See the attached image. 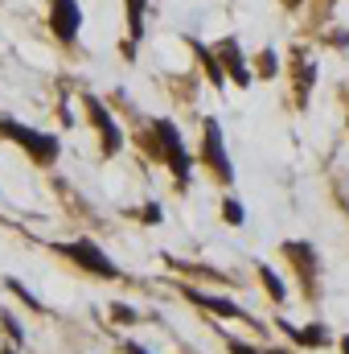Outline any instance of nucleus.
I'll use <instances>...</instances> for the list:
<instances>
[{
  "label": "nucleus",
  "instance_id": "nucleus-1",
  "mask_svg": "<svg viewBox=\"0 0 349 354\" xmlns=\"http://www.w3.org/2000/svg\"><path fill=\"white\" fill-rule=\"evenodd\" d=\"M144 153L157 161V165H165L169 174H173V185L185 194L189 189V181H193V153H189V145H185V136H181V128H177V120L169 115H157V120H148V132H144Z\"/></svg>",
  "mask_w": 349,
  "mask_h": 354
},
{
  "label": "nucleus",
  "instance_id": "nucleus-2",
  "mask_svg": "<svg viewBox=\"0 0 349 354\" xmlns=\"http://www.w3.org/2000/svg\"><path fill=\"white\" fill-rule=\"evenodd\" d=\"M0 140H4V145H17L37 169H54L58 157H62V140H58L54 132H41V128H33V124H21V120H12V115H0Z\"/></svg>",
  "mask_w": 349,
  "mask_h": 354
},
{
  "label": "nucleus",
  "instance_id": "nucleus-3",
  "mask_svg": "<svg viewBox=\"0 0 349 354\" xmlns=\"http://www.w3.org/2000/svg\"><path fill=\"white\" fill-rule=\"evenodd\" d=\"M54 252H58V256H66V260L79 268L83 276H94V280H123V268L115 264V260L103 252V243H94V239L54 243Z\"/></svg>",
  "mask_w": 349,
  "mask_h": 354
},
{
  "label": "nucleus",
  "instance_id": "nucleus-4",
  "mask_svg": "<svg viewBox=\"0 0 349 354\" xmlns=\"http://www.w3.org/2000/svg\"><path fill=\"white\" fill-rule=\"evenodd\" d=\"M218 185H235V161L226 153V132L218 115H201V157H197Z\"/></svg>",
  "mask_w": 349,
  "mask_h": 354
},
{
  "label": "nucleus",
  "instance_id": "nucleus-5",
  "mask_svg": "<svg viewBox=\"0 0 349 354\" xmlns=\"http://www.w3.org/2000/svg\"><path fill=\"white\" fill-rule=\"evenodd\" d=\"M279 256H283V264L296 272L300 292L308 301H317V276H321V252H317V243H308V239H283Z\"/></svg>",
  "mask_w": 349,
  "mask_h": 354
},
{
  "label": "nucleus",
  "instance_id": "nucleus-6",
  "mask_svg": "<svg viewBox=\"0 0 349 354\" xmlns=\"http://www.w3.org/2000/svg\"><path fill=\"white\" fill-rule=\"evenodd\" d=\"M83 111H87V124L94 128V136H99V153H103L107 161H111V157H119V153H123V128L115 124L111 107H107L99 95L83 91Z\"/></svg>",
  "mask_w": 349,
  "mask_h": 354
},
{
  "label": "nucleus",
  "instance_id": "nucleus-7",
  "mask_svg": "<svg viewBox=\"0 0 349 354\" xmlns=\"http://www.w3.org/2000/svg\"><path fill=\"white\" fill-rule=\"evenodd\" d=\"M177 292L189 301V305H197V309H206L210 317H222V322H247V326H255L263 330L259 322L239 305V301H230V297H218V292H201V288H189V284H177Z\"/></svg>",
  "mask_w": 349,
  "mask_h": 354
},
{
  "label": "nucleus",
  "instance_id": "nucleus-8",
  "mask_svg": "<svg viewBox=\"0 0 349 354\" xmlns=\"http://www.w3.org/2000/svg\"><path fill=\"white\" fill-rule=\"evenodd\" d=\"M275 330H279L292 346H300V351H329V346H337L333 330H329L321 317H312V322H304V326H292L288 317H275Z\"/></svg>",
  "mask_w": 349,
  "mask_h": 354
},
{
  "label": "nucleus",
  "instance_id": "nucleus-9",
  "mask_svg": "<svg viewBox=\"0 0 349 354\" xmlns=\"http://www.w3.org/2000/svg\"><path fill=\"white\" fill-rule=\"evenodd\" d=\"M214 50H218V62H222V71H226V79L235 83V87H251L255 83V66L247 62V50H243V41L235 37V33H226V37H218L214 41Z\"/></svg>",
  "mask_w": 349,
  "mask_h": 354
},
{
  "label": "nucleus",
  "instance_id": "nucleus-10",
  "mask_svg": "<svg viewBox=\"0 0 349 354\" xmlns=\"http://www.w3.org/2000/svg\"><path fill=\"white\" fill-rule=\"evenodd\" d=\"M50 33L58 37V46H74L83 33V4L79 0H50Z\"/></svg>",
  "mask_w": 349,
  "mask_h": 354
},
{
  "label": "nucleus",
  "instance_id": "nucleus-11",
  "mask_svg": "<svg viewBox=\"0 0 349 354\" xmlns=\"http://www.w3.org/2000/svg\"><path fill=\"white\" fill-rule=\"evenodd\" d=\"M185 46H189V54L197 58V66L206 71L210 87H214V91L226 87V71H222V62H218V50H214V46H206L201 37H185Z\"/></svg>",
  "mask_w": 349,
  "mask_h": 354
},
{
  "label": "nucleus",
  "instance_id": "nucleus-12",
  "mask_svg": "<svg viewBox=\"0 0 349 354\" xmlns=\"http://www.w3.org/2000/svg\"><path fill=\"white\" fill-rule=\"evenodd\" d=\"M292 87H296V103L304 107L308 103V95H312V87H317V62L304 54V50H296V66H292Z\"/></svg>",
  "mask_w": 349,
  "mask_h": 354
},
{
  "label": "nucleus",
  "instance_id": "nucleus-13",
  "mask_svg": "<svg viewBox=\"0 0 349 354\" xmlns=\"http://www.w3.org/2000/svg\"><path fill=\"white\" fill-rule=\"evenodd\" d=\"M255 276H259V288L267 292V301H271V305H288V280H283L275 268L259 260V264H255Z\"/></svg>",
  "mask_w": 349,
  "mask_h": 354
},
{
  "label": "nucleus",
  "instance_id": "nucleus-14",
  "mask_svg": "<svg viewBox=\"0 0 349 354\" xmlns=\"http://www.w3.org/2000/svg\"><path fill=\"white\" fill-rule=\"evenodd\" d=\"M144 8H148V0H123V21H128V37L123 41H132V46L144 41Z\"/></svg>",
  "mask_w": 349,
  "mask_h": 354
},
{
  "label": "nucleus",
  "instance_id": "nucleus-15",
  "mask_svg": "<svg viewBox=\"0 0 349 354\" xmlns=\"http://www.w3.org/2000/svg\"><path fill=\"white\" fill-rule=\"evenodd\" d=\"M271 79H279V50L263 46L255 54V83H271Z\"/></svg>",
  "mask_w": 349,
  "mask_h": 354
},
{
  "label": "nucleus",
  "instance_id": "nucleus-16",
  "mask_svg": "<svg viewBox=\"0 0 349 354\" xmlns=\"http://www.w3.org/2000/svg\"><path fill=\"white\" fill-rule=\"evenodd\" d=\"M4 288H8V292H12V297L25 305V309H29V313H37V317H46V313H50V309L41 305V297H33V292H29V288H25L17 276H4Z\"/></svg>",
  "mask_w": 349,
  "mask_h": 354
},
{
  "label": "nucleus",
  "instance_id": "nucleus-17",
  "mask_svg": "<svg viewBox=\"0 0 349 354\" xmlns=\"http://www.w3.org/2000/svg\"><path fill=\"white\" fill-rule=\"evenodd\" d=\"M0 330L8 334V346H17V351L25 346V330H21V322L12 317V309H0Z\"/></svg>",
  "mask_w": 349,
  "mask_h": 354
},
{
  "label": "nucleus",
  "instance_id": "nucleus-18",
  "mask_svg": "<svg viewBox=\"0 0 349 354\" xmlns=\"http://www.w3.org/2000/svg\"><path fill=\"white\" fill-rule=\"evenodd\" d=\"M222 223L226 227H243L247 223V206L239 198H222Z\"/></svg>",
  "mask_w": 349,
  "mask_h": 354
},
{
  "label": "nucleus",
  "instance_id": "nucleus-19",
  "mask_svg": "<svg viewBox=\"0 0 349 354\" xmlns=\"http://www.w3.org/2000/svg\"><path fill=\"white\" fill-rule=\"evenodd\" d=\"M107 309H111V322H115V326H123V330H128V326H136V322H140V313H136V309H132V305H128V301H111V305H107Z\"/></svg>",
  "mask_w": 349,
  "mask_h": 354
},
{
  "label": "nucleus",
  "instance_id": "nucleus-20",
  "mask_svg": "<svg viewBox=\"0 0 349 354\" xmlns=\"http://www.w3.org/2000/svg\"><path fill=\"white\" fill-rule=\"evenodd\" d=\"M136 218L144 227H161L165 223V210H161V202H144V206H136Z\"/></svg>",
  "mask_w": 349,
  "mask_h": 354
},
{
  "label": "nucleus",
  "instance_id": "nucleus-21",
  "mask_svg": "<svg viewBox=\"0 0 349 354\" xmlns=\"http://www.w3.org/2000/svg\"><path fill=\"white\" fill-rule=\"evenodd\" d=\"M222 346H226V354H263V346L247 342V338H235V334H222Z\"/></svg>",
  "mask_w": 349,
  "mask_h": 354
},
{
  "label": "nucleus",
  "instance_id": "nucleus-22",
  "mask_svg": "<svg viewBox=\"0 0 349 354\" xmlns=\"http://www.w3.org/2000/svg\"><path fill=\"white\" fill-rule=\"evenodd\" d=\"M119 351H123V354H152L144 342H132V338H128V342H119Z\"/></svg>",
  "mask_w": 349,
  "mask_h": 354
},
{
  "label": "nucleus",
  "instance_id": "nucleus-23",
  "mask_svg": "<svg viewBox=\"0 0 349 354\" xmlns=\"http://www.w3.org/2000/svg\"><path fill=\"white\" fill-rule=\"evenodd\" d=\"M263 354H292L288 346H279V342H271V346H263Z\"/></svg>",
  "mask_w": 349,
  "mask_h": 354
},
{
  "label": "nucleus",
  "instance_id": "nucleus-24",
  "mask_svg": "<svg viewBox=\"0 0 349 354\" xmlns=\"http://www.w3.org/2000/svg\"><path fill=\"white\" fill-rule=\"evenodd\" d=\"M279 4H283V8H288V12H296V8H300V4H304V0H279Z\"/></svg>",
  "mask_w": 349,
  "mask_h": 354
},
{
  "label": "nucleus",
  "instance_id": "nucleus-25",
  "mask_svg": "<svg viewBox=\"0 0 349 354\" xmlns=\"http://www.w3.org/2000/svg\"><path fill=\"white\" fill-rule=\"evenodd\" d=\"M337 351H341V354H349V334H341V338H337Z\"/></svg>",
  "mask_w": 349,
  "mask_h": 354
},
{
  "label": "nucleus",
  "instance_id": "nucleus-26",
  "mask_svg": "<svg viewBox=\"0 0 349 354\" xmlns=\"http://www.w3.org/2000/svg\"><path fill=\"white\" fill-rule=\"evenodd\" d=\"M0 354H17V346H0Z\"/></svg>",
  "mask_w": 349,
  "mask_h": 354
}]
</instances>
